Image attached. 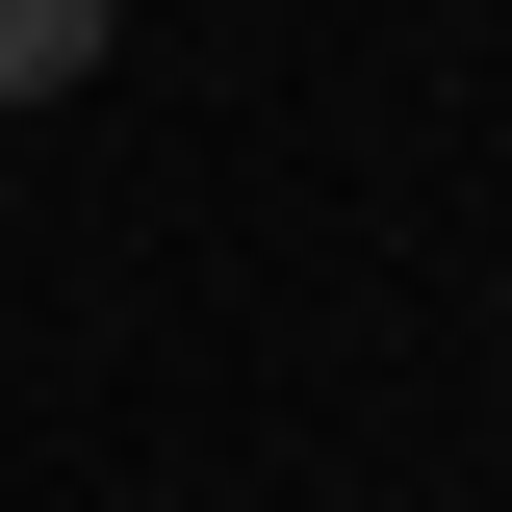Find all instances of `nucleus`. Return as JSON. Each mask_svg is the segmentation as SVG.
<instances>
[{"label":"nucleus","instance_id":"1","mask_svg":"<svg viewBox=\"0 0 512 512\" xmlns=\"http://www.w3.org/2000/svg\"><path fill=\"white\" fill-rule=\"evenodd\" d=\"M103 77V0H0V103H77Z\"/></svg>","mask_w":512,"mask_h":512}]
</instances>
